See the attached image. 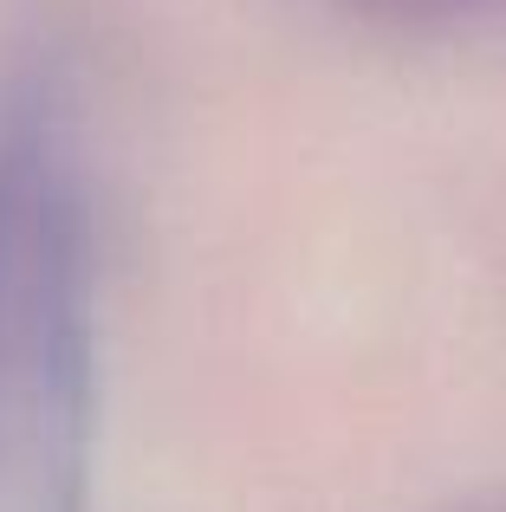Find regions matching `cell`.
I'll list each match as a JSON object with an SVG mask.
<instances>
[{"label":"cell","mask_w":506,"mask_h":512,"mask_svg":"<svg viewBox=\"0 0 506 512\" xmlns=\"http://www.w3.org/2000/svg\"><path fill=\"white\" fill-rule=\"evenodd\" d=\"M98 240L52 104L0 130V512H91Z\"/></svg>","instance_id":"obj_1"},{"label":"cell","mask_w":506,"mask_h":512,"mask_svg":"<svg viewBox=\"0 0 506 512\" xmlns=\"http://www.w3.org/2000/svg\"><path fill=\"white\" fill-rule=\"evenodd\" d=\"M357 7L364 20H390V26H422V20H442V13H461L468 0H344Z\"/></svg>","instance_id":"obj_2"}]
</instances>
